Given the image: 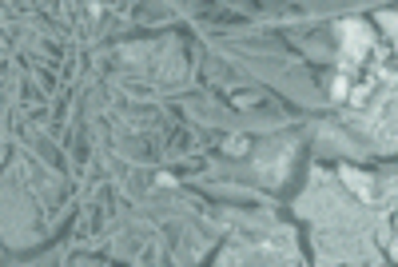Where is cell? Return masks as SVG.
<instances>
[{
    "mask_svg": "<svg viewBox=\"0 0 398 267\" xmlns=\"http://www.w3.org/2000/svg\"><path fill=\"white\" fill-rule=\"evenodd\" d=\"M247 140H243V136H239V140H227V144H223V152H227V156H243V152H247Z\"/></svg>",
    "mask_w": 398,
    "mask_h": 267,
    "instance_id": "3",
    "label": "cell"
},
{
    "mask_svg": "<svg viewBox=\"0 0 398 267\" xmlns=\"http://www.w3.org/2000/svg\"><path fill=\"white\" fill-rule=\"evenodd\" d=\"M343 180H347V187H350V192H358L362 200H370V192H375V180L362 175V172H355V168H343Z\"/></svg>",
    "mask_w": 398,
    "mask_h": 267,
    "instance_id": "2",
    "label": "cell"
},
{
    "mask_svg": "<svg viewBox=\"0 0 398 267\" xmlns=\"http://www.w3.org/2000/svg\"><path fill=\"white\" fill-rule=\"evenodd\" d=\"M343 36H347V40H343V48H347L350 60H362V56L370 52V40H375L367 24H355V21L343 24Z\"/></svg>",
    "mask_w": 398,
    "mask_h": 267,
    "instance_id": "1",
    "label": "cell"
}]
</instances>
